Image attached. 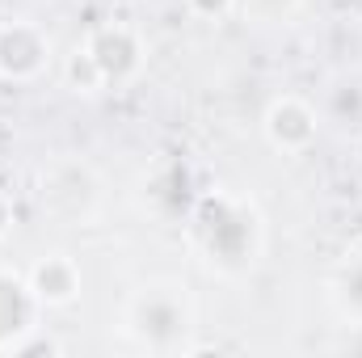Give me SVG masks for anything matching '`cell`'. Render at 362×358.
I'll return each mask as SVG.
<instances>
[{
    "label": "cell",
    "mask_w": 362,
    "mask_h": 358,
    "mask_svg": "<svg viewBox=\"0 0 362 358\" xmlns=\"http://www.w3.org/2000/svg\"><path fill=\"white\" fill-rule=\"evenodd\" d=\"M181 224L194 258L228 282L249 278L266 258V215L232 185H206Z\"/></svg>",
    "instance_id": "obj_1"
},
{
    "label": "cell",
    "mask_w": 362,
    "mask_h": 358,
    "mask_svg": "<svg viewBox=\"0 0 362 358\" xmlns=\"http://www.w3.org/2000/svg\"><path fill=\"white\" fill-rule=\"evenodd\" d=\"M118 329H122L127 346L139 354H189L194 337H198V299H194L189 282H181L173 274L144 278L122 299Z\"/></svg>",
    "instance_id": "obj_2"
},
{
    "label": "cell",
    "mask_w": 362,
    "mask_h": 358,
    "mask_svg": "<svg viewBox=\"0 0 362 358\" xmlns=\"http://www.w3.org/2000/svg\"><path fill=\"white\" fill-rule=\"evenodd\" d=\"M38 207L64 228H97L105 215V178L85 156H55L38 173Z\"/></svg>",
    "instance_id": "obj_3"
},
{
    "label": "cell",
    "mask_w": 362,
    "mask_h": 358,
    "mask_svg": "<svg viewBox=\"0 0 362 358\" xmlns=\"http://www.w3.org/2000/svg\"><path fill=\"white\" fill-rule=\"evenodd\" d=\"M81 47L93 55L105 93L110 89H131L144 68H148V38L135 21H122V17H110V21H97L89 34L81 38Z\"/></svg>",
    "instance_id": "obj_4"
},
{
    "label": "cell",
    "mask_w": 362,
    "mask_h": 358,
    "mask_svg": "<svg viewBox=\"0 0 362 358\" xmlns=\"http://www.w3.org/2000/svg\"><path fill=\"white\" fill-rule=\"evenodd\" d=\"M55 42L51 30L34 17H4L0 21V81L4 85H34L51 72Z\"/></svg>",
    "instance_id": "obj_5"
},
{
    "label": "cell",
    "mask_w": 362,
    "mask_h": 358,
    "mask_svg": "<svg viewBox=\"0 0 362 358\" xmlns=\"http://www.w3.org/2000/svg\"><path fill=\"white\" fill-rule=\"evenodd\" d=\"M262 135L278 156H303L320 139V110L303 93H278L262 110Z\"/></svg>",
    "instance_id": "obj_6"
},
{
    "label": "cell",
    "mask_w": 362,
    "mask_h": 358,
    "mask_svg": "<svg viewBox=\"0 0 362 358\" xmlns=\"http://www.w3.org/2000/svg\"><path fill=\"white\" fill-rule=\"evenodd\" d=\"M139 190H144V202L160 219H185L206 185H198V173H194V165L185 156H165L144 173Z\"/></svg>",
    "instance_id": "obj_7"
},
{
    "label": "cell",
    "mask_w": 362,
    "mask_h": 358,
    "mask_svg": "<svg viewBox=\"0 0 362 358\" xmlns=\"http://www.w3.org/2000/svg\"><path fill=\"white\" fill-rule=\"evenodd\" d=\"M47 308L38 304L25 270L0 266V354H17L21 337H30L42 325Z\"/></svg>",
    "instance_id": "obj_8"
},
{
    "label": "cell",
    "mask_w": 362,
    "mask_h": 358,
    "mask_svg": "<svg viewBox=\"0 0 362 358\" xmlns=\"http://www.w3.org/2000/svg\"><path fill=\"white\" fill-rule=\"evenodd\" d=\"M25 278H30V287H34V295H38V304L47 312H68L85 295V270L64 249H51V253L34 258L30 270H25Z\"/></svg>",
    "instance_id": "obj_9"
},
{
    "label": "cell",
    "mask_w": 362,
    "mask_h": 358,
    "mask_svg": "<svg viewBox=\"0 0 362 358\" xmlns=\"http://www.w3.org/2000/svg\"><path fill=\"white\" fill-rule=\"evenodd\" d=\"M329 308L341 325H362V249H350L329 274Z\"/></svg>",
    "instance_id": "obj_10"
},
{
    "label": "cell",
    "mask_w": 362,
    "mask_h": 358,
    "mask_svg": "<svg viewBox=\"0 0 362 358\" xmlns=\"http://www.w3.org/2000/svg\"><path fill=\"white\" fill-rule=\"evenodd\" d=\"M59 76H64L68 93H76V97H101V93H105V81H101V72H97L93 55L81 47V42H76V47L64 55V64H59Z\"/></svg>",
    "instance_id": "obj_11"
},
{
    "label": "cell",
    "mask_w": 362,
    "mask_h": 358,
    "mask_svg": "<svg viewBox=\"0 0 362 358\" xmlns=\"http://www.w3.org/2000/svg\"><path fill=\"white\" fill-rule=\"evenodd\" d=\"M181 4H185V13H189L194 21L219 25V21H228V17H236L245 0H181Z\"/></svg>",
    "instance_id": "obj_12"
},
{
    "label": "cell",
    "mask_w": 362,
    "mask_h": 358,
    "mask_svg": "<svg viewBox=\"0 0 362 358\" xmlns=\"http://www.w3.org/2000/svg\"><path fill=\"white\" fill-rule=\"evenodd\" d=\"M240 8H245V13H257V17H266V21H274V17L295 13V8H299V0H245Z\"/></svg>",
    "instance_id": "obj_13"
},
{
    "label": "cell",
    "mask_w": 362,
    "mask_h": 358,
    "mask_svg": "<svg viewBox=\"0 0 362 358\" xmlns=\"http://www.w3.org/2000/svg\"><path fill=\"white\" fill-rule=\"evenodd\" d=\"M13 228H17V198L8 190H0V245L13 236Z\"/></svg>",
    "instance_id": "obj_14"
}]
</instances>
